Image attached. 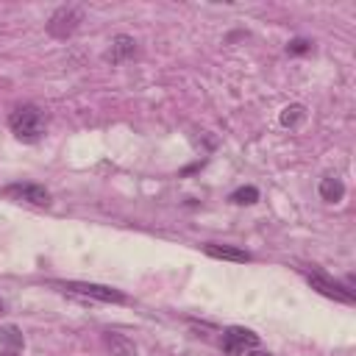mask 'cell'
Returning <instances> with one entry per match:
<instances>
[{
  "mask_svg": "<svg viewBox=\"0 0 356 356\" xmlns=\"http://www.w3.org/2000/svg\"><path fill=\"white\" fill-rule=\"evenodd\" d=\"M8 128L22 142H36L44 134V111L33 103H22L8 114Z\"/></svg>",
  "mask_w": 356,
  "mask_h": 356,
  "instance_id": "1",
  "label": "cell"
},
{
  "mask_svg": "<svg viewBox=\"0 0 356 356\" xmlns=\"http://www.w3.org/2000/svg\"><path fill=\"white\" fill-rule=\"evenodd\" d=\"M53 286L64 289V292H72V295H83V298H95V300H103V303H125V295L114 286H106V284H89V281H53Z\"/></svg>",
  "mask_w": 356,
  "mask_h": 356,
  "instance_id": "2",
  "label": "cell"
},
{
  "mask_svg": "<svg viewBox=\"0 0 356 356\" xmlns=\"http://www.w3.org/2000/svg\"><path fill=\"white\" fill-rule=\"evenodd\" d=\"M81 22H83V8L81 6H58L47 19V33L56 36V39H67L78 31Z\"/></svg>",
  "mask_w": 356,
  "mask_h": 356,
  "instance_id": "3",
  "label": "cell"
},
{
  "mask_svg": "<svg viewBox=\"0 0 356 356\" xmlns=\"http://www.w3.org/2000/svg\"><path fill=\"white\" fill-rule=\"evenodd\" d=\"M306 281H309L312 289H317L320 295H325V298H331V300L353 303V292H350L348 286H342L339 281H334L331 275H325L323 270H312V273H306Z\"/></svg>",
  "mask_w": 356,
  "mask_h": 356,
  "instance_id": "4",
  "label": "cell"
},
{
  "mask_svg": "<svg viewBox=\"0 0 356 356\" xmlns=\"http://www.w3.org/2000/svg\"><path fill=\"white\" fill-rule=\"evenodd\" d=\"M222 353L225 356H239L245 353L248 348H256L259 345V334H253L250 328H242V325H231L222 331Z\"/></svg>",
  "mask_w": 356,
  "mask_h": 356,
  "instance_id": "5",
  "label": "cell"
},
{
  "mask_svg": "<svg viewBox=\"0 0 356 356\" xmlns=\"http://www.w3.org/2000/svg\"><path fill=\"white\" fill-rule=\"evenodd\" d=\"M3 192L11 200H25V203H33V206H50V192L39 184H8Z\"/></svg>",
  "mask_w": 356,
  "mask_h": 356,
  "instance_id": "6",
  "label": "cell"
},
{
  "mask_svg": "<svg viewBox=\"0 0 356 356\" xmlns=\"http://www.w3.org/2000/svg\"><path fill=\"white\" fill-rule=\"evenodd\" d=\"M134 53H136V42H134V36L120 33V36L111 39V47L106 50V61H111V64H122V61H128Z\"/></svg>",
  "mask_w": 356,
  "mask_h": 356,
  "instance_id": "7",
  "label": "cell"
},
{
  "mask_svg": "<svg viewBox=\"0 0 356 356\" xmlns=\"http://www.w3.org/2000/svg\"><path fill=\"white\" fill-rule=\"evenodd\" d=\"M203 253H206V256H211V259L236 261V264H245V261H250V259H253V256H250L248 250H242V248H234V245H214V242L203 245Z\"/></svg>",
  "mask_w": 356,
  "mask_h": 356,
  "instance_id": "8",
  "label": "cell"
},
{
  "mask_svg": "<svg viewBox=\"0 0 356 356\" xmlns=\"http://www.w3.org/2000/svg\"><path fill=\"white\" fill-rule=\"evenodd\" d=\"M103 345L111 350V356H136V345L117 331H103Z\"/></svg>",
  "mask_w": 356,
  "mask_h": 356,
  "instance_id": "9",
  "label": "cell"
},
{
  "mask_svg": "<svg viewBox=\"0 0 356 356\" xmlns=\"http://www.w3.org/2000/svg\"><path fill=\"white\" fill-rule=\"evenodd\" d=\"M317 192H320V197H323L325 203H339V200L345 197V184H342L337 175H325V178H320Z\"/></svg>",
  "mask_w": 356,
  "mask_h": 356,
  "instance_id": "10",
  "label": "cell"
},
{
  "mask_svg": "<svg viewBox=\"0 0 356 356\" xmlns=\"http://www.w3.org/2000/svg\"><path fill=\"white\" fill-rule=\"evenodd\" d=\"M0 342H6L8 345V350H22V345H25V339H22V334H19V328L17 325H3L0 328Z\"/></svg>",
  "mask_w": 356,
  "mask_h": 356,
  "instance_id": "11",
  "label": "cell"
},
{
  "mask_svg": "<svg viewBox=\"0 0 356 356\" xmlns=\"http://www.w3.org/2000/svg\"><path fill=\"white\" fill-rule=\"evenodd\" d=\"M231 203H236V206H250V203H256L259 200V189L256 186H239V189H234L231 192V197H228Z\"/></svg>",
  "mask_w": 356,
  "mask_h": 356,
  "instance_id": "12",
  "label": "cell"
},
{
  "mask_svg": "<svg viewBox=\"0 0 356 356\" xmlns=\"http://www.w3.org/2000/svg\"><path fill=\"white\" fill-rule=\"evenodd\" d=\"M303 117H306L303 106L292 103V106H286V108L281 111V117H278V120H281V125H284V128H295V125H298V122H300Z\"/></svg>",
  "mask_w": 356,
  "mask_h": 356,
  "instance_id": "13",
  "label": "cell"
},
{
  "mask_svg": "<svg viewBox=\"0 0 356 356\" xmlns=\"http://www.w3.org/2000/svg\"><path fill=\"white\" fill-rule=\"evenodd\" d=\"M286 53L289 56H303V53H312V42L309 39H292L286 44Z\"/></svg>",
  "mask_w": 356,
  "mask_h": 356,
  "instance_id": "14",
  "label": "cell"
},
{
  "mask_svg": "<svg viewBox=\"0 0 356 356\" xmlns=\"http://www.w3.org/2000/svg\"><path fill=\"white\" fill-rule=\"evenodd\" d=\"M248 356H273V353H267V350H259V348H250V353Z\"/></svg>",
  "mask_w": 356,
  "mask_h": 356,
  "instance_id": "15",
  "label": "cell"
},
{
  "mask_svg": "<svg viewBox=\"0 0 356 356\" xmlns=\"http://www.w3.org/2000/svg\"><path fill=\"white\" fill-rule=\"evenodd\" d=\"M0 356H17V350H8L6 348V350H0Z\"/></svg>",
  "mask_w": 356,
  "mask_h": 356,
  "instance_id": "16",
  "label": "cell"
},
{
  "mask_svg": "<svg viewBox=\"0 0 356 356\" xmlns=\"http://www.w3.org/2000/svg\"><path fill=\"white\" fill-rule=\"evenodd\" d=\"M3 309H6V306H3V300H0V314H3Z\"/></svg>",
  "mask_w": 356,
  "mask_h": 356,
  "instance_id": "17",
  "label": "cell"
}]
</instances>
